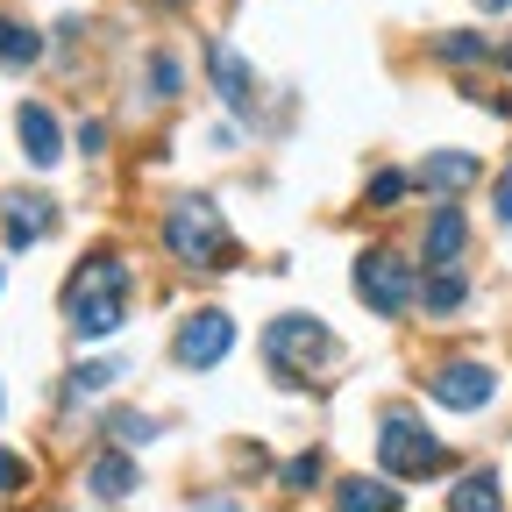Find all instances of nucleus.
<instances>
[{"mask_svg":"<svg viewBox=\"0 0 512 512\" xmlns=\"http://www.w3.org/2000/svg\"><path fill=\"white\" fill-rule=\"evenodd\" d=\"M121 320H128V264L114 249L79 256V271L64 278V328L79 342H100V335L121 328Z\"/></svg>","mask_w":512,"mask_h":512,"instance_id":"f257e3e1","label":"nucleus"},{"mask_svg":"<svg viewBox=\"0 0 512 512\" xmlns=\"http://www.w3.org/2000/svg\"><path fill=\"white\" fill-rule=\"evenodd\" d=\"M164 249L178 256L185 271H221L235 256L228 221H221V207L207 200V192H178V200L164 207Z\"/></svg>","mask_w":512,"mask_h":512,"instance_id":"f03ea898","label":"nucleus"},{"mask_svg":"<svg viewBox=\"0 0 512 512\" xmlns=\"http://www.w3.org/2000/svg\"><path fill=\"white\" fill-rule=\"evenodd\" d=\"M264 356L285 384H320L335 363H342V342L320 328L313 313H278L271 328H264Z\"/></svg>","mask_w":512,"mask_h":512,"instance_id":"7ed1b4c3","label":"nucleus"},{"mask_svg":"<svg viewBox=\"0 0 512 512\" xmlns=\"http://www.w3.org/2000/svg\"><path fill=\"white\" fill-rule=\"evenodd\" d=\"M377 463H384V477L420 484V477L448 470V441H441L434 427H420L413 413H384V420H377Z\"/></svg>","mask_w":512,"mask_h":512,"instance_id":"20e7f679","label":"nucleus"},{"mask_svg":"<svg viewBox=\"0 0 512 512\" xmlns=\"http://www.w3.org/2000/svg\"><path fill=\"white\" fill-rule=\"evenodd\" d=\"M356 299L377 313V320H399L413 299H420V278L399 249H363L356 256Z\"/></svg>","mask_w":512,"mask_h":512,"instance_id":"39448f33","label":"nucleus"},{"mask_svg":"<svg viewBox=\"0 0 512 512\" xmlns=\"http://www.w3.org/2000/svg\"><path fill=\"white\" fill-rule=\"evenodd\" d=\"M228 349H235V313H221V306H192L178 320V335H171L178 370H214Z\"/></svg>","mask_w":512,"mask_h":512,"instance_id":"423d86ee","label":"nucleus"},{"mask_svg":"<svg viewBox=\"0 0 512 512\" xmlns=\"http://www.w3.org/2000/svg\"><path fill=\"white\" fill-rule=\"evenodd\" d=\"M427 392H434L448 413H477V406H491V392H498V370H491V363H441V370L427 377Z\"/></svg>","mask_w":512,"mask_h":512,"instance_id":"0eeeda50","label":"nucleus"},{"mask_svg":"<svg viewBox=\"0 0 512 512\" xmlns=\"http://www.w3.org/2000/svg\"><path fill=\"white\" fill-rule=\"evenodd\" d=\"M463 242H470V221H463V207H456V200H441V207L427 214V235H420L427 264H434V271H456V264H463Z\"/></svg>","mask_w":512,"mask_h":512,"instance_id":"6e6552de","label":"nucleus"},{"mask_svg":"<svg viewBox=\"0 0 512 512\" xmlns=\"http://www.w3.org/2000/svg\"><path fill=\"white\" fill-rule=\"evenodd\" d=\"M57 207L36 200V192H0V228H8V249H29L36 235H50Z\"/></svg>","mask_w":512,"mask_h":512,"instance_id":"1a4fd4ad","label":"nucleus"},{"mask_svg":"<svg viewBox=\"0 0 512 512\" xmlns=\"http://www.w3.org/2000/svg\"><path fill=\"white\" fill-rule=\"evenodd\" d=\"M477 171H484V164H477L470 150H434V157L413 171V185L441 192V200H456V192H470V185H477Z\"/></svg>","mask_w":512,"mask_h":512,"instance_id":"9d476101","label":"nucleus"},{"mask_svg":"<svg viewBox=\"0 0 512 512\" xmlns=\"http://www.w3.org/2000/svg\"><path fill=\"white\" fill-rule=\"evenodd\" d=\"M22 157H29L36 171H50V164L64 157V128H57V114H50L43 100H22Z\"/></svg>","mask_w":512,"mask_h":512,"instance_id":"9b49d317","label":"nucleus"},{"mask_svg":"<svg viewBox=\"0 0 512 512\" xmlns=\"http://www.w3.org/2000/svg\"><path fill=\"white\" fill-rule=\"evenodd\" d=\"M207 72H214V93H221L235 114H249V107H256V72H249V64H242L228 43H214V50H207Z\"/></svg>","mask_w":512,"mask_h":512,"instance_id":"f8f14e48","label":"nucleus"},{"mask_svg":"<svg viewBox=\"0 0 512 512\" xmlns=\"http://www.w3.org/2000/svg\"><path fill=\"white\" fill-rule=\"evenodd\" d=\"M136 484H143V477H136V463H128L121 448H100V456L86 463V491H93V498H107V505H114V498H128Z\"/></svg>","mask_w":512,"mask_h":512,"instance_id":"ddd939ff","label":"nucleus"},{"mask_svg":"<svg viewBox=\"0 0 512 512\" xmlns=\"http://www.w3.org/2000/svg\"><path fill=\"white\" fill-rule=\"evenodd\" d=\"M399 484H377V477H342L335 484V512H392Z\"/></svg>","mask_w":512,"mask_h":512,"instance_id":"4468645a","label":"nucleus"},{"mask_svg":"<svg viewBox=\"0 0 512 512\" xmlns=\"http://www.w3.org/2000/svg\"><path fill=\"white\" fill-rule=\"evenodd\" d=\"M463 299H470V278H463V264H456V271H427V285H420V306H427L434 320L463 313Z\"/></svg>","mask_w":512,"mask_h":512,"instance_id":"2eb2a0df","label":"nucleus"},{"mask_svg":"<svg viewBox=\"0 0 512 512\" xmlns=\"http://www.w3.org/2000/svg\"><path fill=\"white\" fill-rule=\"evenodd\" d=\"M448 512H505V491H498V470H470L456 491H448Z\"/></svg>","mask_w":512,"mask_h":512,"instance_id":"dca6fc26","label":"nucleus"},{"mask_svg":"<svg viewBox=\"0 0 512 512\" xmlns=\"http://www.w3.org/2000/svg\"><path fill=\"white\" fill-rule=\"evenodd\" d=\"M36 57H43V36L29 22H15V15H0V64L22 72V64H36Z\"/></svg>","mask_w":512,"mask_h":512,"instance_id":"f3484780","label":"nucleus"},{"mask_svg":"<svg viewBox=\"0 0 512 512\" xmlns=\"http://www.w3.org/2000/svg\"><path fill=\"white\" fill-rule=\"evenodd\" d=\"M128 363H114V356H86V363H72V399H93V392H107V384L121 377Z\"/></svg>","mask_w":512,"mask_h":512,"instance_id":"a211bd4d","label":"nucleus"},{"mask_svg":"<svg viewBox=\"0 0 512 512\" xmlns=\"http://www.w3.org/2000/svg\"><path fill=\"white\" fill-rule=\"evenodd\" d=\"M107 441L114 448H143V441H157V420L150 413H114L107 420Z\"/></svg>","mask_w":512,"mask_h":512,"instance_id":"6ab92c4d","label":"nucleus"},{"mask_svg":"<svg viewBox=\"0 0 512 512\" xmlns=\"http://www.w3.org/2000/svg\"><path fill=\"white\" fill-rule=\"evenodd\" d=\"M150 93H157V100L185 93V64H178L171 50H157V57H150Z\"/></svg>","mask_w":512,"mask_h":512,"instance_id":"aec40b11","label":"nucleus"},{"mask_svg":"<svg viewBox=\"0 0 512 512\" xmlns=\"http://www.w3.org/2000/svg\"><path fill=\"white\" fill-rule=\"evenodd\" d=\"M434 57H448V64H484V57H491V43L463 29V36H441V43H434Z\"/></svg>","mask_w":512,"mask_h":512,"instance_id":"412c9836","label":"nucleus"},{"mask_svg":"<svg viewBox=\"0 0 512 512\" xmlns=\"http://www.w3.org/2000/svg\"><path fill=\"white\" fill-rule=\"evenodd\" d=\"M406 185H413L406 171H377V178H370V207H399V200H406Z\"/></svg>","mask_w":512,"mask_h":512,"instance_id":"4be33fe9","label":"nucleus"},{"mask_svg":"<svg viewBox=\"0 0 512 512\" xmlns=\"http://www.w3.org/2000/svg\"><path fill=\"white\" fill-rule=\"evenodd\" d=\"M313 484H320V456L306 448V456H292V463H285V491H313Z\"/></svg>","mask_w":512,"mask_h":512,"instance_id":"5701e85b","label":"nucleus"},{"mask_svg":"<svg viewBox=\"0 0 512 512\" xmlns=\"http://www.w3.org/2000/svg\"><path fill=\"white\" fill-rule=\"evenodd\" d=\"M29 484V463L22 456H8V448H0V491H22Z\"/></svg>","mask_w":512,"mask_h":512,"instance_id":"b1692460","label":"nucleus"},{"mask_svg":"<svg viewBox=\"0 0 512 512\" xmlns=\"http://www.w3.org/2000/svg\"><path fill=\"white\" fill-rule=\"evenodd\" d=\"M79 150H86V157H100V150H107V128H100V121H86V128H79Z\"/></svg>","mask_w":512,"mask_h":512,"instance_id":"393cba45","label":"nucleus"},{"mask_svg":"<svg viewBox=\"0 0 512 512\" xmlns=\"http://www.w3.org/2000/svg\"><path fill=\"white\" fill-rule=\"evenodd\" d=\"M498 221H505V228H512V164H505V171H498Z\"/></svg>","mask_w":512,"mask_h":512,"instance_id":"a878e982","label":"nucleus"},{"mask_svg":"<svg viewBox=\"0 0 512 512\" xmlns=\"http://www.w3.org/2000/svg\"><path fill=\"white\" fill-rule=\"evenodd\" d=\"M192 512H242V505H235V498H200Z\"/></svg>","mask_w":512,"mask_h":512,"instance_id":"bb28decb","label":"nucleus"},{"mask_svg":"<svg viewBox=\"0 0 512 512\" xmlns=\"http://www.w3.org/2000/svg\"><path fill=\"white\" fill-rule=\"evenodd\" d=\"M477 8H484V15H498V8H512V0H477Z\"/></svg>","mask_w":512,"mask_h":512,"instance_id":"cd10ccee","label":"nucleus"}]
</instances>
